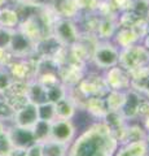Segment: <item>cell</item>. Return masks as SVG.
<instances>
[{
    "mask_svg": "<svg viewBox=\"0 0 149 156\" xmlns=\"http://www.w3.org/2000/svg\"><path fill=\"white\" fill-rule=\"evenodd\" d=\"M13 82V78L7 66H0V94H4Z\"/></svg>",
    "mask_w": 149,
    "mask_h": 156,
    "instance_id": "34",
    "label": "cell"
},
{
    "mask_svg": "<svg viewBox=\"0 0 149 156\" xmlns=\"http://www.w3.org/2000/svg\"><path fill=\"white\" fill-rule=\"evenodd\" d=\"M126 99V94L122 91H117V90H110L107 98H105V104H107L108 111H121L122 105Z\"/></svg>",
    "mask_w": 149,
    "mask_h": 156,
    "instance_id": "19",
    "label": "cell"
},
{
    "mask_svg": "<svg viewBox=\"0 0 149 156\" xmlns=\"http://www.w3.org/2000/svg\"><path fill=\"white\" fill-rule=\"evenodd\" d=\"M137 116H141L144 119L149 116V100H140V103L137 105Z\"/></svg>",
    "mask_w": 149,
    "mask_h": 156,
    "instance_id": "42",
    "label": "cell"
},
{
    "mask_svg": "<svg viewBox=\"0 0 149 156\" xmlns=\"http://www.w3.org/2000/svg\"><path fill=\"white\" fill-rule=\"evenodd\" d=\"M126 144V150L131 156H145L147 140H135V142H128Z\"/></svg>",
    "mask_w": 149,
    "mask_h": 156,
    "instance_id": "31",
    "label": "cell"
},
{
    "mask_svg": "<svg viewBox=\"0 0 149 156\" xmlns=\"http://www.w3.org/2000/svg\"><path fill=\"white\" fill-rule=\"evenodd\" d=\"M17 30L21 31L23 35H26L29 39H31V41H34V42L39 41L43 37H46L43 26L40 23V20L38 18L36 13L21 20L17 26Z\"/></svg>",
    "mask_w": 149,
    "mask_h": 156,
    "instance_id": "10",
    "label": "cell"
},
{
    "mask_svg": "<svg viewBox=\"0 0 149 156\" xmlns=\"http://www.w3.org/2000/svg\"><path fill=\"white\" fill-rule=\"evenodd\" d=\"M144 125H145L147 130H149V116H148V117H145V121H144Z\"/></svg>",
    "mask_w": 149,
    "mask_h": 156,
    "instance_id": "46",
    "label": "cell"
},
{
    "mask_svg": "<svg viewBox=\"0 0 149 156\" xmlns=\"http://www.w3.org/2000/svg\"><path fill=\"white\" fill-rule=\"evenodd\" d=\"M57 12H59L60 17L62 18H73L75 17L79 12V8L76 5L75 0H62L59 4V7H56Z\"/></svg>",
    "mask_w": 149,
    "mask_h": 156,
    "instance_id": "23",
    "label": "cell"
},
{
    "mask_svg": "<svg viewBox=\"0 0 149 156\" xmlns=\"http://www.w3.org/2000/svg\"><path fill=\"white\" fill-rule=\"evenodd\" d=\"M13 58L14 56L9 52V50L0 47V66H7Z\"/></svg>",
    "mask_w": 149,
    "mask_h": 156,
    "instance_id": "40",
    "label": "cell"
},
{
    "mask_svg": "<svg viewBox=\"0 0 149 156\" xmlns=\"http://www.w3.org/2000/svg\"><path fill=\"white\" fill-rule=\"evenodd\" d=\"M112 2H113L114 5L117 7L118 11L127 12V11H131L134 0H112Z\"/></svg>",
    "mask_w": 149,
    "mask_h": 156,
    "instance_id": "41",
    "label": "cell"
},
{
    "mask_svg": "<svg viewBox=\"0 0 149 156\" xmlns=\"http://www.w3.org/2000/svg\"><path fill=\"white\" fill-rule=\"evenodd\" d=\"M38 115H39V120L52 122L53 120H56L55 104L53 103H48L47 101V103H43L40 105H38Z\"/></svg>",
    "mask_w": 149,
    "mask_h": 156,
    "instance_id": "27",
    "label": "cell"
},
{
    "mask_svg": "<svg viewBox=\"0 0 149 156\" xmlns=\"http://www.w3.org/2000/svg\"><path fill=\"white\" fill-rule=\"evenodd\" d=\"M75 134V128L70 120L56 119L51 122V138L52 140L68 144Z\"/></svg>",
    "mask_w": 149,
    "mask_h": 156,
    "instance_id": "8",
    "label": "cell"
},
{
    "mask_svg": "<svg viewBox=\"0 0 149 156\" xmlns=\"http://www.w3.org/2000/svg\"><path fill=\"white\" fill-rule=\"evenodd\" d=\"M91 58L99 68H113L118 64L119 52L109 42H103L96 44Z\"/></svg>",
    "mask_w": 149,
    "mask_h": 156,
    "instance_id": "4",
    "label": "cell"
},
{
    "mask_svg": "<svg viewBox=\"0 0 149 156\" xmlns=\"http://www.w3.org/2000/svg\"><path fill=\"white\" fill-rule=\"evenodd\" d=\"M21 18L14 7L4 5L0 8V26L8 29H17Z\"/></svg>",
    "mask_w": 149,
    "mask_h": 156,
    "instance_id": "15",
    "label": "cell"
},
{
    "mask_svg": "<svg viewBox=\"0 0 149 156\" xmlns=\"http://www.w3.org/2000/svg\"><path fill=\"white\" fill-rule=\"evenodd\" d=\"M118 142L104 122L95 124L84 131L71 147L69 156H113Z\"/></svg>",
    "mask_w": 149,
    "mask_h": 156,
    "instance_id": "1",
    "label": "cell"
},
{
    "mask_svg": "<svg viewBox=\"0 0 149 156\" xmlns=\"http://www.w3.org/2000/svg\"><path fill=\"white\" fill-rule=\"evenodd\" d=\"M7 133L14 148L26 150L27 147H30L31 144L35 143V138L31 129H25V128H20V126L11 125L8 126Z\"/></svg>",
    "mask_w": 149,
    "mask_h": 156,
    "instance_id": "9",
    "label": "cell"
},
{
    "mask_svg": "<svg viewBox=\"0 0 149 156\" xmlns=\"http://www.w3.org/2000/svg\"><path fill=\"white\" fill-rule=\"evenodd\" d=\"M31 130L34 134L35 142L38 143H44L51 138V122H48V121L39 120Z\"/></svg>",
    "mask_w": 149,
    "mask_h": 156,
    "instance_id": "20",
    "label": "cell"
},
{
    "mask_svg": "<svg viewBox=\"0 0 149 156\" xmlns=\"http://www.w3.org/2000/svg\"><path fill=\"white\" fill-rule=\"evenodd\" d=\"M115 41L122 48H126L130 46H134L137 41V37L134 34V31L131 29H121L117 33V37H115Z\"/></svg>",
    "mask_w": 149,
    "mask_h": 156,
    "instance_id": "24",
    "label": "cell"
},
{
    "mask_svg": "<svg viewBox=\"0 0 149 156\" xmlns=\"http://www.w3.org/2000/svg\"><path fill=\"white\" fill-rule=\"evenodd\" d=\"M75 113V105L71 103L68 96L62 98L57 103H55V115L56 119L60 120H70Z\"/></svg>",
    "mask_w": 149,
    "mask_h": 156,
    "instance_id": "16",
    "label": "cell"
},
{
    "mask_svg": "<svg viewBox=\"0 0 149 156\" xmlns=\"http://www.w3.org/2000/svg\"><path fill=\"white\" fill-rule=\"evenodd\" d=\"M59 78L64 85L75 86L83 80V65L75 64V62H68V64L60 66Z\"/></svg>",
    "mask_w": 149,
    "mask_h": 156,
    "instance_id": "11",
    "label": "cell"
},
{
    "mask_svg": "<svg viewBox=\"0 0 149 156\" xmlns=\"http://www.w3.org/2000/svg\"><path fill=\"white\" fill-rule=\"evenodd\" d=\"M78 89L87 98H90V96L103 98L104 95H107L110 91L104 78L95 76V74L90 76L88 78H83L78 83Z\"/></svg>",
    "mask_w": 149,
    "mask_h": 156,
    "instance_id": "7",
    "label": "cell"
},
{
    "mask_svg": "<svg viewBox=\"0 0 149 156\" xmlns=\"http://www.w3.org/2000/svg\"><path fill=\"white\" fill-rule=\"evenodd\" d=\"M136 20H139V17L135 13L131 12V11H127V12L123 13V16L121 17V20H119V23H121V26L123 29H130L134 23H135Z\"/></svg>",
    "mask_w": 149,
    "mask_h": 156,
    "instance_id": "37",
    "label": "cell"
},
{
    "mask_svg": "<svg viewBox=\"0 0 149 156\" xmlns=\"http://www.w3.org/2000/svg\"><path fill=\"white\" fill-rule=\"evenodd\" d=\"M118 62L121 68L126 72H132L139 68L148 66L149 64V51L141 46H130L119 52Z\"/></svg>",
    "mask_w": 149,
    "mask_h": 156,
    "instance_id": "2",
    "label": "cell"
},
{
    "mask_svg": "<svg viewBox=\"0 0 149 156\" xmlns=\"http://www.w3.org/2000/svg\"><path fill=\"white\" fill-rule=\"evenodd\" d=\"M86 109H87L92 116L99 117V119H103L108 112L105 100L103 98H99V96H90L87 103H86Z\"/></svg>",
    "mask_w": 149,
    "mask_h": 156,
    "instance_id": "18",
    "label": "cell"
},
{
    "mask_svg": "<svg viewBox=\"0 0 149 156\" xmlns=\"http://www.w3.org/2000/svg\"><path fill=\"white\" fill-rule=\"evenodd\" d=\"M130 29L134 31L137 39H141L143 37H147L149 34V22L147 18H139Z\"/></svg>",
    "mask_w": 149,
    "mask_h": 156,
    "instance_id": "30",
    "label": "cell"
},
{
    "mask_svg": "<svg viewBox=\"0 0 149 156\" xmlns=\"http://www.w3.org/2000/svg\"><path fill=\"white\" fill-rule=\"evenodd\" d=\"M107 85L109 87V90H117L121 91V89H124L130 85V78L126 70L122 69L119 66H113L110 68L107 73V77L104 78Z\"/></svg>",
    "mask_w": 149,
    "mask_h": 156,
    "instance_id": "12",
    "label": "cell"
},
{
    "mask_svg": "<svg viewBox=\"0 0 149 156\" xmlns=\"http://www.w3.org/2000/svg\"><path fill=\"white\" fill-rule=\"evenodd\" d=\"M145 140H147V142H148V143H149V135H148V136H147V139H145Z\"/></svg>",
    "mask_w": 149,
    "mask_h": 156,
    "instance_id": "50",
    "label": "cell"
},
{
    "mask_svg": "<svg viewBox=\"0 0 149 156\" xmlns=\"http://www.w3.org/2000/svg\"><path fill=\"white\" fill-rule=\"evenodd\" d=\"M14 2H20V0H14Z\"/></svg>",
    "mask_w": 149,
    "mask_h": 156,
    "instance_id": "51",
    "label": "cell"
},
{
    "mask_svg": "<svg viewBox=\"0 0 149 156\" xmlns=\"http://www.w3.org/2000/svg\"><path fill=\"white\" fill-rule=\"evenodd\" d=\"M104 124L110 129V131H114L119 128L124 126V117L119 111H108L107 115L103 117Z\"/></svg>",
    "mask_w": 149,
    "mask_h": 156,
    "instance_id": "21",
    "label": "cell"
},
{
    "mask_svg": "<svg viewBox=\"0 0 149 156\" xmlns=\"http://www.w3.org/2000/svg\"><path fill=\"white\" fill-rule=\"evenodd\" d=\"M43 144V154L44 156H65L66 155V147L68 144L60 143L56 140H47Z\"/></svg>",
    "mask_w": 149,
    "mask_h": 156,
    "instance_id": "22",
    "label": "cell"
},
{
    "mask_svg": "<svg viewBox=\"0 0 149 156\" xmlns=\"http://www.w3.org/2000/svg\"><path fill=\"white\" fill-rule=\"evenodd\" d=\"M140 100L141 98L137 91L130 90L128 92H126V99H124V103L119 111L124 119H132V117L137 116V105Z\"/></svg>",
    "mask_w": 149,
    "mask_h": 156,
    "instance_id": "14",
    "label": "cell"
},
{
    "mask_svg": "<svg viewBox=\"0 0 149 156\" xmlns=\"http://www.w3.org/2000/svg\"><path fill=\"white\" fill-rule=\"evenodd\" d=\"M7 129H8V124L0 120V134L5 133V131H7Z\"/></svg>",
    "mask_w": 149,
    "mask_h": 156,
    "instance_id": "44",
    "label": "cell"
},
{
    "mask_svg": "<svg viewBox=\"0 0 149 156\" xmlns=\"http://www.w3.org/2000/svg\"><path fill=\"white\" fill-rule=\"evenodd\" d=\"M13 144L8 136V133L0 134V156H9L13 151Z\"/></svg>",
    "mask_w": 149,
    "mask_h": 156,
    "instance_id": "35",
    "label": "cell"
},
{
    "mask_svg": "<svg viewBox=\"0 0 149 156\" xmlns=\"http://www.w3.org/2000/svg\"><path fill=\"white\" fill-rule=\"evenodd\" d=\"M76 5H78L79 11L83 9V11H96L99 5V0H75Z\"/></svg>",
    "mask_w": 149,
    "mask_h": 156,
    "instance_id": "38",
    "label": "cell"
},
{
    "mask_svg": "<svg viewBox=\"0 0 149 156\" xmlns=\"http://www.w3.org/2000/svg\"><path fill=\"white\" fill-rule=\"evenodd\" d=\"M25 156H44V154H43V144L38 142L31 144L30 147L25 150Z\"/></svg>",
    "mask_w": 149,
    "mask_h": 156,
    "instance_id": "39",
    "label": "cell"
},
{
    "mask_svg": "<svg viewBox=\"0 0 149 156\" xmlns=\"http://www.w3.org/2000/svg\"><path fill=\"white\" fill-rule=\"evenodd\" d=\"M38 121H39L38 105L29 101L26 105H23L22 108L14 112V116L12 119V125L25 128V129H32Z\"/></svg>",
    "mask_w": 149,
    "mask_h": 156,
    "instance_id": "6",
    "label": "cell"
},
{
    "mask_svg": "<svg viewBox=\"0 0 149 156\" xmlns=\"http://www.w3.org/2000/svg\"><path fill=\"white\" fill-rule=\"evenodd\" d=\"M9 156H25V150H21V148H13L12 154Z\"/></svg>",
    "mask_w": 149,
    "mask_h": 156,
    "instance_id": "43",
    "label": "cell"
},
{
    "mask_svg": "<svg viewBox=\"0 0 149 156\" xmlns=\"http://www.w3.org/2000/svg\"><path fill=\"white\" fill-rule=\"evenodd\" d=\"M145 139H147V135L140 126L135 125V126H130V128H127L126 143L135 142V140H145Z\"/></svg>",
    "mask_w": 149,
    "mask_h": 156,
    "instance_id": "33",
    "label": "cell"
},
{
    "mask_svg": "<svg viewBox=\"0 0 149 156\" xmlns=\"http://www.w3.org/2000/svg\"><path fill=\"white\" fill-rule=\"evenodd\" d=\"M145 48L149 51V34L147 35V38H145Z\"/></svg>",
    "mask_w": 149,
    "mask_h": 156,
    "instance_id": "47",
    "label": "cell"
},
{
    "mask_svg": "<svg viewBox=\"0 0 149 156\" xmlns=\"http://www.w3.org/2000/svg\"><path fill=\"white\" fill-rule=\"evenodd\" d=\"M131 12L139 18H147L149 16V0H134Z\"/></svg>",
    "mask_w": 149,
    "mask_h": 156,
    "instance_id": "32",
    "label": "cell"
},
{
    "mask_svg": "<svg viewBox=\"0 0 149 156\" xmlns=\"http://www.w3.org/2000/svg\"><path fill=\"white\" fill-rule=\"evenodd\" d=\"M52 35L60 42L61 46L70 47L79 39L78 29L69 18L60 17L52 27Z\"/></svg>",
    "mask_w": 149,
    "mask_h": 156,
    "instance_id": "3",
    "label": "cell"
},
{
    "mask_svg": "<svg viewBox=\"0 0 149 156\" xmlns=\"http://www.w3.org/2000/svg\"><path fill=\"white\" fill-rule=\"evenodd\" d=\"M14 116V109L12 108L7 99L4 98L3 94H0V120L4 122H11L12 124V119Z\"/></svg>",
    "mask_w": 149,
    "mask_h": 156,
    "instance_id": "28",
    "label": "cell"
},
{
    "mask_svg": "<svg viewBox=\"0 0 149 156\" xmlns=\"http://www.w3.org/2000/svg\"><path fill=\"white\" fill-rule=\"evenodd\" d=\"M115 31V23L113 21V18H101L97 26V35L103 39H108L114 34Z\"/></svg>",
    "mask_w": 149,
    "mask_h": 156,
    "instance_id": "25",
    "label": "cell"
},
{
    "mask_svg": "<svg viewBox=\"0 0 149 156\" xmlns=\"http://www.w3.org/2000/svg\"><path fill=\"white\" fill-rule=\"evenodd\" d=\"M145 156H149V143L147 142V152H145Z\"/></svg>",
    "mask_w": 149,
    "mask_h": 156,
    "instance_id": "49",
    "label": "cell"
},
{
    "mask_svg": "<svg viewBox=\"0 0 149 156\" xmlns=\"http://www.w3.org/2000/svg\"><path fill=\"white\" fill-rule=\"evenodd\" d=\"M16 29H8V27H3L0 26V47L2 48H9L12 41V35Z\"/></svg>",
    "mask_w": 149,
    "mask_h": 156,
    "instance_id": "36",
    "label": "cell"
},
{
    "mask_svg": "<svg viewBox=\"0 0 149 156\" xmlns=\"http://www.w3.org/2000/svg\"><path fill=\"white\" fill-rule=\"evenodd\" d=\"M8 0H0V8H3L4 5H7Z\"/></svg>",
    "mask_w": 149,
    "mask_h": 156,
    "instance_id": "48",
    "label": "cell"
},
{
    "mask_svg": "<svg viewBox=\"0 0 149 156\" xmlns=\"http://www.w3.org/2000/svg\"><path fill=\"white\" fill-rule=\"evenodd\" d=\"M46 96H47V101L48 103H57L59 100H61L62 98L66 96V90L64 85H55V86H49L46 87Z\"/></svg>",
    "mask_w": 149,
    "mask_h": 156,
    "instance_id": "26",
    "label": "cell"
},
{
    "mask_svg": "<svg viewBox=\"0 0 149 156\" xmlns=\"http://www.w3.org/2000/svg\"><path fill=\"white\" fill-rule=\"evenodd\" d=\"M8 50L14 57L26 58L35 52V42L29 39L26 35H23L21 31L16 29L12 35V41Z\"/></svg>",
    "mask_w": 149,
    "mask_h": 156,
    "instance_id": "5",
    "label": "cell"
},
{
    "mask_svg": "<svg viewBox=\"0 0 149 156\" xmlns=\"http://www.w3.org/2000/svg\"><path fill=\"white\" fill-rule=\"evenodd\" d=\"M97 11L104 18H113L118 9L113 4L112 0H99Z\"/></svg>",
    "mask_w": 149,
    "mask_h": 156,
    "instance_id": "29",
    "label": "cell"
},
{
    "mask_svg": "<svg viewBox=\"0 0 149 156\" xmlns=\"http://www.w3.org/2000/svg\"><path fill=\"white\" fill-rule=\"evenodd\" d=\"M27 96L31 103L36 105H40L43 103H47V96H46V87L42 86L39 82L35 80L29 82V90H27Z\"/></svg>",
    "mask_w": 149,
    "mask_h": 156,
    "instance_id": "17",
    "label": "cell"
},
{
    "mask_svg": "<svg viewBox=\"0 0 149 156\" xmlns=\"http://www.w3.org/2000/svg\"><path fill=\"white\" fill-rule=\"evenodd\" d=\"M115 156H131V155H130V152L126 150V147H124V148H121V150H119Z\"/></svg>",
    "mask_w": 149,
    "mask_h": 156,
    "instance_id": "45",
    "label": "cell"
},
{
    "mask_svg": "<svg viewBox=\"0 0 149 156\" xmlns=\"http://www.w3.org/2000/svg\"><path fill=\"white\" fill-rule=\"evenodd\" d=\"M62 46L53 35H47L35 42V55L39 57H53Z\"/></svg>",
    "mask_w": 149,
    "mask_h": 156,
    "instance_id": "13",
    "label": "cell"
}]
</instances>
